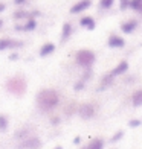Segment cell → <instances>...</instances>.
I'll list each match as a JSON object with an SVG mask.
<instances>
[{
  "mask_svg": "<svg viewBox=\"0 0 142 149\" xmlns=\"http://www.w3.org/2000/svg\"><path fill=\"white\" fill-rule=\"evenodd\" d=\"M60 102V96L55 90L51 88H44L37 94V104L43 111H51L53 110Z\"/></svg>",
  "mask_w": 142,
  "mask_h": 149,
  "instance_id": "obj_1",
  "label": "cell"
},
{
  "mask_svg": "<svg viewBox=\"0 0 142 149\" xmlns=\"http://www.w3.org/2000/svg\"><path fill=\"white\" fill-rule=\"evenodd\" d=\"M6 88H8L9 93L20 96V94H23V93L26 91V81H25L23 78L14 76V78H11V79L8 81V84H6Z\"/></svg>",
  "mask_w": 142,
  "mask_h": 149,
  "instance_id": "obj_2",
  "label": "cell"
},
{
  "mask_svg": "<svg viewBox=\"0 0 142 149\" xmlns=\"http://www.w3.org/2000/svg\"><path fill=\"white\" fill-rule=\"evenodd\" d=\"M77 64L84 67V69H90L95 63V53L92 50H87V49H83L77 53Z\"/></svg>",
  "mask_w": 142,
  "mask_h": 149,
  "instance_id": "obj_3",
  "label": "cell"
},
{
  "mask_svg": "<svg viewBox=\"0 0 142 149\" xmlns=\"http://www.w3.org/2000/svg\"><path fill=\"white\" fill-rule=\"evenodd\" d=\"M78 113L83 119H92L95 116V113H96V105L95 104H83L79 107Z\"/></svg>",
  "mask_w": 142,
  "mask_h": 149,
  "instance_id": "obj_4",
  "label": "cell"
},
{
  "mask_svg": "<svg viewBox=\"0 0 142 149\" xmlns=\"http://www.w3.org/2000/svg\"><path fill=\"white\" fill-rule=\"evenodd\" d=\"M41 146V141L38 137H29L25 140H20V145L17 149H37Z\"/></svg>",
  "mask_w": 142,
  "mask_h": 149,
  "instance_id": "obj_5",
  "label": "cell"
},
{
  "mask_svg": "<svg viewBox=\"0 0 142 149\" xmlns=\"http://www.w3.org/2000/svg\"><path fill=\"white\" fill-rule=\"evenodd\" d=\"M23 43L18 40H11V38H2L0 40V50H6V49H14V47H22Z\"/></svg>",
  "mask_w": 142,
  "mask_h": 149,
  "instance_id": "obj_6",
  "label": "cell"
},
{
  "mask_svg": "<svg viewBox=\"0 0 142 149\" xmlns=\"http://www.w3.org/2000/svg\"><path fill=\"white\" fill-rule=\"evenodd\" d=\"M109 46L113 47V49H122V47L125 46V41L122 37L116 35V33H112V35L109 37Z\"/></svg>",
  "mask_w": 142,
  "mask_h": 149,
  "instance_id": "obj_7",
  "label": "cell"
},
{
  "mask_svg": "<svg viewBox=\"0 0 142 149\" xmlns=\"http://www.w3.org/2000/svg\"><path fill=\"white\" fill-rule=\"evenodd\" d=\"M90 5H92L90 0H79L78 3H75L70 8V12H72V14H79V12L86 11L87 8H90Z\"/></svg>",
  "mask_w": 142,
  "mask_h": 149,
  "instance_id": "obj_8",
  "label": "cell"
},
{
  "mask_svg": "<svg viewBox=\"0 0 142 149\" xmlns=\"http://www.w3.org/2000/svg\"><path fill=\"white\" fill-rule=\"evenodd\" d=\"M136 28H138L136 20H130V22H125V23L121 24V31H122L124 33H131V32H134Z\"/></svg>",
  "mask_w": 142,
  "mask_h": 149,
  "instance_id": "obj_9",
  "label": "cell"
},
{
  "mask_svg": "<svg viewBox=\"0 0 142 149\" xmlns=\"http://www.w3.org/2000/svg\"><path fill=\"white\" fill-rule=\"evenodd\" d=\"M127 70H128V63H127V61H121V63L112 70V74H113V76H118V74L125 73Z\"/></svg>",
  "mask_w": 142,
  "mask_h": 149,
  "instance_id": "obj_10",
  "label": "cell"
},
{
  "mask_svg": "<svg viewBox=\"0 0 142 149\" xmlns=\"http://www.w3.org/2000/svg\"><path fill=\"white\" fill-rule=\"evenodd\" d=\"M35 26H37L35 20H34V18H28V22H26L23 26H15V29L17 31H26V32H29V31L35 29Z\"/></svg>",
  "mask_w": 142,
  "mask_h": 149,
  "instance_id": "obj_11",
  "label": "cell"
},
{
  "mask_svg": "<svg viewBox=\"0 0 142 149\" xmlns=\"http://www.w3.org/2000/svg\"><path fill=\"white\" fill-rule=\"evenodd\" d=\"M53 50H55V44L52 43H46L41 46V49H40V56H49L51 53H53Z\"/></svg>",
  "mask_w": 142,
  "mask_h": 149,
  "instance_id": "obj_12",
  "label": "cell"
},
{
  "mask_svg": "<svg viewBox=\"0 0 142 149\" xmlns=\"http://www.w3.org/2000/svg\"><path fill=\"white\" fill-rule=\"evenodd\" d=\"M79 24L83 26V28H87L89 31H93L95 29V20L92 17H83L79 20Z\"/></svg>",
  "mask_w": 142,
  "mask_h": 149,
  "instance_id": "obj_13",
  "label": "cell"
},
{
  "mask_svg": "<svg viewBox=\"0 0 142 149\" xmlns=\"http://www.w3.org/2000/svg\"><path fill=\"white\" fill-rule=\"evenodd\" d=\"M103 148H104V141L101 139H95L87 146H84L83 149H103Z\"/></svg>",
  "mask_w": 142,
  "mask_h": 149,
  "instance_id": "obj_14",
  "label": "cell"
},
{
  "mask_svg": "<svg viewBox=\"0 0 142 149\" xmlns=\"http://www.w3.org/2000/svg\"><path fill=\"white\" fill-rule=\"evenodd\" d=\"M70 33H72V24L70 23H64L63 29H61V40H63V41L70 37Z\"/></svg>",
  "mask_w": 142,
  "mask_h": 149,
  "instance_id": "obj_15",
  "label": "cell"
},
{
  "mask_svg": "<svg viewBox=\"0 0 142 149\" xmlns=\"http://www.w3.org/2000/svg\"><path fill=\"white\" fill-rule=\"evenodd\" d=\"M131 104H133L134 107H141V105H142V90H138V91L133 93Z\"/></svg>",
  "mask_w": 142,
  "mask_h": 149,
  "instance_id": "obj_16",
  "label": "cell"
},
{
  "mask_svg": "<svg viewBox=\"0 0 142 149\" xmlns=\"http://www.w3.org/2000/svg\"><path fill=\"white\" fill-rule=\"evenodd\" d=\"M14 137H15L17 140H25V139H28V137H29V130H28V128H22L20 131H17V132L14 134Z\"/></svg>",
  "mask_w": 142,
  "mask_h": 149,
  "instance_id": "obj_17",
  "label": "cell"
},
{
  "mask_svg": "<svg viewBox=\"0 0 142 149\" xmlns=\"http://www.w3.org/2000/svg\"><path fill=\"white\" fill-rule=\"evenodd\" d=\"M128 8H131L136 12H142V0H130V6Z\"/></svg>",
  "mask_w": 142,
  "mask_h": 149,
  "instance_id": "obj_18",
  "label": "cell"
},
{
  "mask_svg": "<svg viewBox=\"0 0 142 149\" xmlns=\"http://www.w3.org/2000/svg\"><path fill=\"white\" fill-rule=\"evenodd\" d=\"M112 81H113V74H112V73L107 74V76H104V78H103V82H101L99 90H103V88H105V87H109V85L112 84Z\"/></svg>",
  "mask_w": 142,
  "mask_h": 149,
  "instance_id": "obj_19",
  "label": "cell"
},
{
  "mask_svg": "<svg viewBox=\"0 0 142 149\" xmlns=\"http://www.w3.org/2000/svg\"><path fill=\"white\" fill-rule=\"evenodd\" d=\"M14 18L20 20V18H34V17H32V14H29L26 11H17V12H14Z\"/></svg>",
  "mask_w": 142,
  "mask_h": 149,
  "instance_id": "obj_20",
  "label": "cell"
},
{
  "mask_svg": "<svg viewBox=\"0 0 142 149\" xmlns=\"http://www.w3.org/2000/svg\"><path fill=\"white\" fill-rule=\"evenodd\" d=\"M115 3V0H99V8L101 9H109L112 8Z\"/></svg>",
  "mask_w": 142,
  "mask_h": 149,
  "instance_id": "obj_21",
  "label": "cell"
},
{
  "mask_svg": "<svg viewBox=\"0 0 142 149\" xmlns=\"http://www.w3.org/2000/svg\"><path fill=\"white\" fill-rule=\"evenodd\" d=\"M6 128H8V119L3 114H0V131H6Z\"/></svg>",
  "mask_w": 142,
  "mask_h": 149,
  "instance_id": "obj_22",
  "label": "cell"
},
{
  "mask_svg": "<svg viewBox=\"0 0 142 149\" xmlns=\"http://www.w3.org/2000/svg\"><path fill=\"white\" fill-rule=\"evenodd\" d=\"M122 137H124V131H118V132L112 137V140H110V141H112V143H116V141H119Z\"/></svg>",
  "mask_w": 142,
  "mask_h": 149,
  "instance_id": "obj_23",
  "label": "cell"
},
{
  "mask_svg": "<svg viewBox=\"0 0 142 149\" xmlns=\"http://www.w3.org/2000/svg\"><path fill=\"white\" fill-rule=\"evenodd\" d=\"M128 125H130L131 128H138V126H141V125H142V120H136V119H133V120L128 122Z\"/></svg>",
  "mask_w": 142,
  "mask_h": 149,
  "instance_id": "obj_24",
  "label": "cell"
},
{
  "mask_svg": "<svg viewBox=\"0 0 142 149\" xmlns=\"http://www.w3.org/2000/svg\"><path fill=\"white\" fill-rule=\"evenodd\" d=\"M121 2V9H127L130 6V0H119Z\"/></svg>",
  "mask_w": 142,
  "mask_h": 149,
  "instance_id": "obj_25",
  "label": "cell"
},
{
  "mask_svg": "<svg viewBox=\"0 0 142 149\" xmlns=\"http://www.w3.org/2000/svg\"><path fill=\"white\" fill-rule=\"evenodd\" d=\"M84 84H86V82H84V81H83V79H81V81H79V82H78V84L75 85V90H81V88H83V87H84Z\"/></svg>",
  "mask_w": 142,
  "mask_h": 149,
  "instance_id": "obj_26",
  "label": "cell"
},
{
  "mask_svg": "<svg viewBox=\"0 0 142 149\" xmlns=\"http://www.w3.org/2000/svg\"><path fill=\"white\" fill-rule=\"evenodd\" d=\"M25 2H26V0H14V3H15V5H23Z\"/></svg>",
  "mask_w": 142,
  "mask_h": 149,
  "instance_id": "obj_27",
  "label": "cell"
},
{
  "mask_svg": "<svg viewBox=\"0 0 142 149\" xmlns=\"http://www.w3.org/2000/svg\"><path fill=\"white\" fill-rule=\"evenodd\" d=\"M17 58H18V56H17V53H12V55L9 56V59H11V61H14V59H17Z\"/></svg>",
  "mask_w": 142,
  "mask_h": 149,
  "instance_id": "obj_28",
  "label": "cell"
},
{
  "mask_svg": "<svg viewBox=\"0 0 142 149\" xmlns=\"http://www.w3.org/2000/svg\"><path fill=\"white\" fill-rule=\"evenodd\" d=\"M5 11V3H0V12Z\"/></svg>",
  "mask_w": 142,
  "mask_h": 149,
  "instance_id": "obj_29",
  "label": "cell"
},
{
  "mask_svg": "<svg viewBox=\"0 0 142 149\" xmlns=\"http://www.w3.org/2000/svg\"><path fill=\"white\" fill-rule=\"evenodd\" d=\"M73 143L78 145V143H79V137H75V139H73Z\"/></svg>",
  "mask_w": 142,
  "mask_h": 149,
  "instance_id": "obj_30",
  "label": "cell"
},
{
  "mask_svg": "<svg viewBox=\"0 0 142 149\" xmlns=\"http://www.w3.org/2000/svg\"><path fill=\"white\" fill-rule=\"evenodd\" d=\"M58 122H60V119H58V117H55V119H53V120H52V123H53V125H55V123H58Z\"/></svg>",
  "mask_w": 142,
  "mask_h": 149,
  "instance_id": "obj_31",
  "label": "cell"
},
{
  "mask_svg": "<svg viewBox=\"0 0 142 149\" xmlns=\"http://www.w3.org/2000/svg\"><path fill=\"white\" fill-rule=\"evenodd\" d=\"M53 149H63L61 146H55V148H53Z\"/></svg>",
  "mask_w": 142,
  "mask_h": 149,
  "instance_id": "obj_32",
  "label": "cell"
},
{
  "mask_svg": "<svg viewBox=\"0 0 142 149\" xmlns=\"http://www.w3.org/2000/svg\"><path fill=\"white\" fill-rule=\"evenodd\" d=\"M2 26H3V22H2V20H0V28H2Z\"/></svg>",
  "mask_w": 142,
  "mask_h": 149,
  "instance_id": "obj_33",
  "label": "cell"
}]
</instances>
